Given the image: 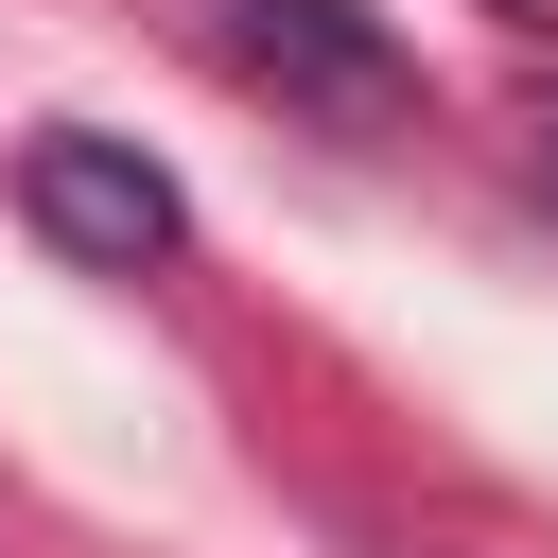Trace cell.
<instances>
[{"label": "cell", "instance_id": "1", "mask_svg": "<svg viewBox=\"0 0 558 558\" xmlns=\"http://www.w3.org/2000/svg\"><path fill=\"white\" fill-rule=\"evenodd\" d=\"M209 70L262 87L279 122H349V140L418 122V52H401L366 0H209Z\"/></svg>", "mask_w": 558, "mask_h": 558}, {"label": "cell", "instance_id": "2", "mask_svg": "<svg viewBox=\"0 0 558 558\" xmlns=\"http://www.w3.org/2000/svg\"><path fill=\"white\" fill-rule=\"evenodd\" d=\"M17 209H35V244L105 262V279H140V262L192 244V192H174L140 140H105V122H35V140H17Z\"/></svg>", "mask_w": 558, "mask_h": 558}, {"label": "cell", "instance_id": "3", "mask_svg": "<svg viewBox=\"0 0 558 558\" xmlns=\"http://www.w3.org/2000/svg\"><path fill=\"white\" fill-rule=\"evenodd\" d=\"M523 174L558 192V87H523Z\"/></svg>", "mask_w": 558, "mask_h": 558}, {"label": "cell", "instance_id": "4", "mask_svg": "<svg viewBox=\"0 0 558 558\" xmlns=\"http://www.w3.org/2000/svg\"><path fill=\"white\" fill-rule=\"evenodd\" d=\"M488 17H506V35H558V0H488Z\"/></svg>", "mask_w": 558, "mask_h": 558}]
</instances>
